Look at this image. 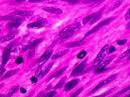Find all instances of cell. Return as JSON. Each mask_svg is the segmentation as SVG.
<instances>
[{"instance_id":"obj_13","label":"cell","mask_w":130,"mask_h":97,"mask_svg":"<svg viewBox=\"0 0 130 97\" xmlns=\"http://www.w3.org/2000/svg\"><path fill=\"white\" fill-rule=\"evenodd\" d=\"M15 15L20 16V17H29L32 15V11H27V10H18L14 12Z\"/></svg>"},{"instance_id":"obj_24","label":"cell","mask_w":130,"mask_h":97,"mask_svg":"<svg viewBox=\"0 0 130 97\" xmlns=\"http://www.w3.org/2000/svg\"><path fill=\"white\" fill-rule=\"evenodd\" d=\"M62 1H65L67 3H70V4H77L80 1L79 0H62Z\"/></svg>"},{"instance_id":"obj_8","label":"cell","mask_w":130,"mask_h":97,"mask_svg":"<svg viewBox=\"0 0 130 97\" xmlns=\"http://www.w3.org/2000/svg\"><path fill=\"white\" fill-rule=\"evenodd\" d=\"M106 49H107V45H105L103 48L101 49V51L98 53V55L96 56V58H95V60H94V64H99V63L103 60L104 56H105V51H106Z\"/></svg>"},{"instance_id":"obj_37","label":"cell","mask_w":130,"mask_h":97,"mask_svg":"<svg viewBox=\"0 0 130 97\" xmlns=\"http://www.w3.org/2000/svg\"><path fill=\"white\" fill-rule=\"evenodd\" d=\"M16 90H17V89H16V88H13V90H12V91H10V92H9V93H8V95H10V94H13V93H14V92H15V91H16Z\"/></svg>"},{"instance_id":"obj_34","label":"cell","mask_w":130,"mask_h":97,"mask_svg":"<svg viewBox=\"0 0 130 97\" xmlns=\"http://www.w3.org/2000/svg\"><path fill=\"white\" fill-rule=\"evenodd\" d=\"M82 89H83V88H80V89H78V91H77V92H75V93L73 94V96H77L78 94H79V93L82 91Z\"/></svg>"},{"instance_id":"obj_29","label":"cell","mask_w":130,"mask_h":97,"mask_svg":"<svg viewBox=\"0 0 130 97\" xmlns=\"http://www.w3.org/2000/svg\"><path fill=\"white\" fill-rule=\"evenodd\" d=\"M125 19H126V20H128V19H130V8L128 9L127 13L125 14Z\"/></svg>"},{"instance_id":"obj_2","label":"cell","mask_w":130,"mask_h":97,"mask_svg":"<svg viewBox=\"0 0 130 97\" xmlns=\"http://www.w3.org/2000/svg\"><path fill=\"white\" fill-rule=\"evenodd\" d=\"M102 12H103V10H100L99 12H95V13H92L91 15L86 16V17L83 19V21H82L83 25H85V24H93L94 22H96V21H97V20H98V19L101 17Z\"/></svg>"},{"instance_id":"obj_28","label":"cell","mask_w":130,"mask_h":97,"mask_svg":"<svg viewBox=\"0 0 130 97\" xmlns=\"http://www.w3.org/2000/svg\"><path fill=\"white\" fill-rule=\"evenodd\" d=\"M126 41H127L126 39H123V40H118V41H117V44H118V45H124V44L126 43Z\"/></svg>"},{"instance_id":"obj_11","label":"cell","mask_w":130,"mask_h":97,"mask_svg":"<svg viewBox=\"0 0 130 97\" xmlns=\"http://www.w3.org/2000/svg\"><path fill=\"white\" fill-rule=\"evenodd\" d=\"M22 23V19H19V18H15L14 20H12L11 22H9L7 24V28L8 29H13V28H16L18 27L19 25Z\"/></svg>"},{"instance_id":"obj_42","label":"cell","mask_w":130,"mask_h":97,"mask_svg":"<svg viewBox=\"0 0 130 97\" xmlns=\"http://www.w3.org/2000/svg\"><path fill=\"white\" fill-rule=\"evenodd\" d=\"M129 96H130V94H129Z\"/></svg>"},{"instance_id":"obj_27","label":"cell","mask_w":130,"mask_h":97,"mask_svg":"<svg viewBox=\"0 0 130 97\" xmlns=\"http://www.w3.org/2000/svg\"><path fill=\"white\" fill-rule=\"evenodd\" d=\"M63 83H64V79H62V80H61V81H60V82H59L58 84H56V86L54 87V89H57V88H60V87H61V86L63 85Z\"/></svg>"},{"instance_id":"obj_14","label":"cell","mask_w":130,"mask_h":97,"mask_svg":"<svg viewBox=\"0 0 130 97\" xmlns=\"http://www.w3.org/2000/svg\"><path fill=\"white\" fill-rule=\"evenodd\" d=\"M44 11L49 12V13H54V14H61L62 10L59 8H55V7H43L42 8Z\"/></svg>"},{"instance_id":"obj_41","label":"cell","mask_w":130,"mask_h":97,"mask_svg":"<svg viewBox=\"0 0 130 97\" xmlns=\"http://www.w3.org/2000/svg\"><path fill=\"white\" fill-rule=\"evenodd\" d=\"M128 59H129V60H130V54H129V55H128Z\"/></svg>"},{"instance_id":"obj_22","label":"cell","mask_w":130,"mask_h":97,"mask_svg":"<svg viewBox=\"0 0 130 97\" xmlns=\"http://www.w3.org/2000/svg\"><path fill=\"white\" fill-rule=\"evenodd\" d=\"M67 53V50H65V51H63V52H60V53H57V54H55L52 58L53 59H57V58H59V57H61V56H63L64 54H66Z\"/></svg>"},{"instance_id":"obj_20","label":"cell","mask_w":130,"mask_h":97,"mask_svg":"<svg viewBox=\"0 0 130 97\" xmlns=\"http://www.w3.org/2000/svg\"><path fill=\"white\" fill-rule=\"evenodd\" d=\"M17 72H18V69H14V70H12V71H9V72H8V74H5L3 77H4V78H8L9 76L14 75V74H16Z\"/></svg>"},{"instance_id":"obj_32","label":"cell","mask_w":130,"mask_h":97,"mask_svg":"<svg viewBox=\"0 0 130 97\" xmlns=\"http://www.w3.org/2000/svg\"><path fill=\"white\" fill-rule=\"evenodd\" d=\"M129 54H130V48L128 49L127 51H125V52H124V53L121 55V57H123V56H126V55H129Z\"/></svg>"},{"instance_id":"obj_12","label":"cell","mask_w":130,"mask_h":97,"mask_svg":"<svg viewBox=\"0 0 130 97\" xmlns=\"http://www.w3.org/2000/svg\"><path fill=\"white\" fill-rule=\"evenodd\" d=\"M41 41H43V39H36V40H34V41H32L30 44H28L27 46H25V47H23V51H26V50H28V49H33L34 47H36L39 43H41Z\"/></svg>"},{"instance_id":"obj_7","label":"cell","mask_w":130,"mask_h":97,"mask_svg":"<svg viewBox=\"0 0 130 97\" xmlns=\"http://www.w3.org/2000/svg\"><path fill=\"white\" fill-rule=\"evenodd\" d=\"M46 23H47L46 19H40V20H38L36 22L29 23V24L27 25V27L28 28H42V27L46 26Z\"/></svg>"},{"instance_id":"obj_3","label":"cell","mask_w":130,"mask_h":97,"mask_svg":"<svg viewBox=\"0 0 130 97\" xmlns=\"http://www.w3.org/2000/svg\"><path fill=\"white\" fill-rule=\"evenodd\" d=\"M114 20V18L113 17H110V18H107V19H104V20H102L100 23L98 25H96V26H94L91 30H89L87 33H86V35L85 36H89V35H91V34H93L94 32H96V31H98L100 28H102L103 26H105V25H108L111 21H113Z\"/></svg>"},{"instance_id":"obj_36","label":"cell","mask_w":130,"mask_h":97,"mask_svg":"<svg viewBox=\"0 0 130 97\" xmlns=\"http://www.w3.org/2000/svg\"><path fill=\"white\" fill-rule=\"evenodd\" d=\"M20 92H21V93H26V89L23 88V87H21V88H20Z\"/></svg>"},{"instance_id":"obj_23","label":"cell","mask_w":130,"mask_h":97,"mask_svg":"<svg viewBox=\"0 0 130 97\" xmlns=\"http://www.w3.org/2000/svg\"><path fill=\"white\" fill-rule=\"evenodd\" d=\"M102 0H84L83 2L85 4H88V3H96V2H101Z\"/></svg>"},{"instance_id":"obj_30","label":"cell","mask_w":130,"mask_h":97,"mask_svg":"<svg viewBox=\"0 0 130 97\" xmlns=\"http://www.w3.org/2000/svg\"><path fill=\"white\" fill-rule=\"evenodd\" d=\"M45 0H29L30 3H39V2H43Z\"/></svg>"},{"instance_id":"obj_6","label":"cell","mask_w":130,"mask_h":97,"mask_svg":"<svg viewBox=\"0 0 130 97\" xmlns=\"http://www.w3.org/2000/svg\"><path fill=\"white\" fill-rule=\"evenodd\" d=\"M11 48H12V44H9L6 48L4 49L3 54H2V65H5L10 57V52H11Z\"/></svg>"},{"instance_id":"obj_15","label":"cell","mask_w":130,"mask_h":97,"mask_svg":"<svg viewBox=\"0 0 130 97\" xmlns=\"http://www.w3.org/2000/svg\"><path fill=\"white\" fill-rule=\"evenodd\" d=\"M51 67H52V64L48 65V66H47V67H46V68H45L44 70H42L41 72H38V73H37V76H38V77H43V76H44V75H45L46 73H47L48 71H49V70H50V69H51Z\"/></svg>"},{"instance_id":"obj_40","label":"cell","mask_w":130,"mask_h":97,"mask_svg":"<svg viewBox=\"0 0 130 97\" xmlns=\"http://www.w3.org/2000/svg\"><path fill=\"white\" fill-rule=\"evenodd\" d=\"M127 28H130V22L128 23V25H127Z\"/></svg>"},{"instance_id":"obj_9","label":"cell","mask_w":130,"mask_h":97,"mask_svg":"<svg viewBox=\"0 0 130 97\" xmlns=\"http://www.w3.org/2000/svg\"><path fill=\"white\" fill-rule=\"evenodd\" d=\"M51 55H52V50L51 49H49V50H47L46 52H44V53L41 55V57L38 59L37 62H38V63H42V62L44 63L45 61H47V60L51 57Z\"/></svg>"},{"instance_id":"obj_25","label":"cell","mask_w":130,"mask_h":97,"mask_svg":"<svg viewBox=\"0 0 130 97\" xmlns=\"http://www.w3.org/2000/svg\"><path fill=\"white\" fill-rule=\"evenodd\" d=\"M22 62H23V58L22 57H17L16 60H15V63L16 64H21Z\"/></svg>"},{"instance_id":"obj_31","label":"cell","mask_w":130,"mask_h":97,"mask_svg":"<svg viewBox=\"0 0 130 97\" xmlns=\"http://www.w3.org/2000/svg\"><path fill=\"white\" fill-rule=\"evenodd\" d=\"M115 50H116V48H115V47L110 46V47H109V50H108V52H109V53H112V52H114Z\"/></svg>"},{"instance_id":"obj_38","label":"cell","mask_w":130,"mask_h":97,"mask_svg":"<svg viewBox=\"0 0 130 97\" xmlns=\"http://www.w3.org/2000/svg\"><path fill=\"white\" fill-rule=\"evenodd\" d=\"M5 72V70H4V67H3V65L1 66V74H2V76H3V73Z\"/></svg>"},{"instance_id":"obj_26","label":"cell","mask_w":130,"mask_h":97,"mask_svg":"<svg viewBox=\"0 0 130 97\" xmlns=\"http://www.w3.org/2000/svg\"><path fill=\"white\" fill-rule=\"evenodd\" d=\"M37 80H38V76H33V77H31V79H30V81H31L33 84L37 83Z\"/></svg>"},{"instance_id":"obj_17","label":"cell","mask_w":130,"mask_h":97,"mask_svg":"<svg viewBox=\"0 0 130 97\" xmlns=\"http://www.w3.org/2000/svg\"><path fill=\"white\" fill-rule=\"evenodd\" d=\"M82 43H84V40H80L79 42H73V43H69L67 44V47H73V46H79Z\"/></svg>"},{"instance_id":"obj_16","label":"cell","mask_w":130,"mask_h":97,"mask_svg":"<svg viewBox=\"0 0 130 97\" xmlns=\"http://www.w3.org/2000/svg\"><path fill=\"white\" fill-rule=\"evenodd\" d=\"M107 68H106V66H105V64H103V65H100L96 70H95V73L96 74H99V73L103 72V71H105Z\"/></svg>"},{"instance_id":"obj_4","label":"cell","mask_w":130,"mask_h":97,"mask_svg":"<svg viewBox=\"0 0 130 97\" xmlns=\"http://www.w3.org/2000/svg\"><path fill=\"white\" fill-rule=\"evenodd\" d=\"M116 77H117V74H114V75H111V76H109L107 79H105V80H103V81H101L100 83H98V84H97V85L94 87V89L91 91V93H94V92H96L97 90H99L101 87L105 86L106 84H109V83H110V82H112V81H113V80H114Z\"/></svg>"},{"instance_id":"obj_39","label":"cell","mask_w":130,"mask_h":97,"mask_svg":"<svg viewBox=\"0 0 130 97\" xmlns=\"http://www.w3.org/2000/svg\"><path fill=\"white\" fill-rule=\"evenodd\" d=\"M23 1H25V0H15V2H17V3H19V2H23Z\"/></svg>"},{"instance_id":"obj_33","label":"cell","mask_w":130,"mask_h":97,"mask_svg":"<svg viewBox=\"0 0 130 97\" xmlns=\"http://www.w3.org/2000/svg\"><path fill=\"white\" fill-rule=\"evenodd\" d=\"M56 94V92L55 91H52V92H48L47 94H46V96H54Z\"/></svg>"},{"instance_id":"obj_35","label":"cell","mask_w":130,"mask_h":97,"mask_svg":"<svg viewBox=\"0 0 130 97\" xmlns=\"http://www.w3.org/2000/svg\"><path fill=\"white\" fill-rule=\"evenodd\" d=\"M127 90H130V86H129V87H127V88H125L124 90H122V91L120 92V94H122V93H124V92H126Z\"/></svg>"},{"instance_id":"obj_10","label":"cell","mask_w":130,"mask_h":97,"mask_svg":"<svg viewBox=\"0 0 130 97\" xmlns=\"http://www.w3.org/2000/svg\"><path fill=\"white\" fill-rule=\"evenodd\" d=\"M78 83H79V79H74V80H71V81H69L66 85H65V87H64V90L65 91H69V90H71V89H73L76 85H77Z\"/></svg>"},{"instance_id":"obj_18","label":"cell","mask_w":130,"mask_h":97,"mask_svg":"<svg viewBox=\"0 0 130 97\" xmlns=\"http://www.w3.org/2000/svg\"><path fill=\"white\" fill-rule=\"evenodd\" d=\"M65 69H66L65 67H64V68H62V69H60L59 71H57V72L55 73V74H53V75H52V76L50 77V78H49V79H51V78H55V77H58L59 75H61L62 73H63L64 71H65Z\"/></svg>"},{"instance_id":"obj_19","label":"cell","mask_w":130,"mask_h":97,"mask_svg":"<svg viewBox=\"0 0 130 97\" xmlns=\"http://www.w3.org/2000/svg\"><path fill=\"white\" fill-rule=\"evenodd\" d=\"M86 54H87V52H86L85 50H82V51H80V52L77 54V58L82 59L83 57H85V56H86Z\"/></svg>"},{"instance_id":"obj_21","label":"cell","mask_w":130,"mask_h":97,"mask_svg":"<svg viewBox=\"0 0 130 97\" xmlns=\"http://www.w3.org/2000/svg\"><path fill=\"white\" fill-rule=\"evenodd\" d=\"M13 37H14V34H8L7 36H5V37H3L2 38V41L4 42V41H7V40H11V39H13Z\"/></svg>"},{"instance_id":"obj_5","label":"cell","mask_w":130,"mask_h":97,"mask_svg":"<svg viewBox=\"0 0 130 97\" xmlns=\"http://www.w3.org/2000/svg\"><path fill=\"white\" fill-rule=\"evenodd\" d=\"M85 67H86V62H82L80 64H78L77 66L73 69V71L71 73V76H78V75H81L83 74L84 70H85Z\"/></svg>"},{"instance_id":"obj_1","label":"cell","mask_w":130,"mask_h":97,"mask_svg":"<svg viewBox=\"0 0 130 97\" xmlns=\"http://www.w3.org/2000/svg\"><path fill=\"white\" fill-rule=\"evenodd\" d=\"M79 28H80V24H79V23L70 25V26L64 28V29L59 33V38H60V39H68V38H70Z\"/></svg>"}]
</instances>
